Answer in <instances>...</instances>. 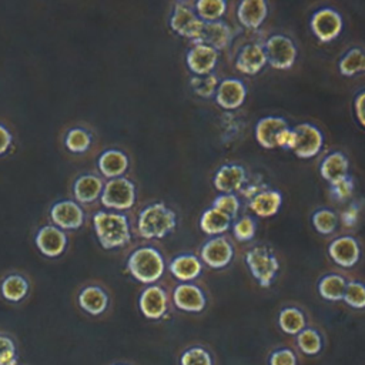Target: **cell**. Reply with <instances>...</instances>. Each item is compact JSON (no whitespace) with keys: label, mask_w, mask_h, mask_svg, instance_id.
<instances>
[{"label":"cell","mask_w":365,"mask_h":365,"mask_svg":"<svg viewBox=\"0 0 365 365\" xmlns=\"http://www.w3.org/2000/svg\"><path fill=\"white\" fill-rule=\"evenodd\" d=\"M120 365H123V364H120Z\"/></svg>","instance_id":"cell-49"},{"label":"cell","mask_w":365,"mask_h":365,"mask_svg":"<svg viewBox=\"0 0 365 365\" xmlns=\"http://www.w3.org/2000/svg\"><path fill=\"white\" fill-rule=\"evenodd\" d=\"M29 291H30L29 279L19 272H11L0 281V294L4 299L10 302L23 301L27 297Z\"/></svg>","instance_id":"cell-29"},{"label":"cell","mask_w":365,"mask_h":365,"mask_svg":"<svg viewBox=\"0 0 365 365\" xmlns=\"http://www.w3.org/2000/svg\"><path fill=\"white\" fill-rule=\"evenodd\" d=\"M364 98H365L364 91H359L358 96L355 97V101H354L355 115H356V118H358V121H359L361 125L365 124V120H364Z\"/></svg>","instance_id":"cell-47"},{"label":"cell","mask_w":365,"mask_h":365,"mask_svg":"<svg viewBox=\"0 0 365 365\" xmlns=\"http://www.w3.org/2000/svg\"><path fill=\"white\" fill-rule=\"evenodd\" d=\"M50 217L60 230H77L84 222V211L73 200H61L51 205Z\"/></svg>","instance_id":"cell-12"},{"label":"cell","mask_w":365,"mask_h":365,"mask_svg":"<svg viewBox=\"0 0 365 365\" xmlns=\"http://www.w3.org/2000/svg\"><path fill=\"white\" fill-rule=\"evenodd\" d=\"M187 66L195 76L212 73L218 61V51L207 44L197 43L187 53Z\"/></svg>","instance_id":"cell-17"},{"label":"cell","mask_w":365,"mask_h":365,"mask_svg":"<svg viewBox=\"0 0 365 365\" xmlns=\"http://www.w3.org/2000/svg\"><path fill=\"white\" fill-rule=\"evenodd\" d=\"M177 225L175 212L164 202H154L141 210L137 220L138 235L147 240L163 238L174 231Z\"/></svg>","instance_id":"cell-2"},{"label":"cell","mask_w":365,"mask_h":365,"mask_svg":"<svg viewBox=\"0 0 365 365\" xmlns=\"http://www.w3.org/2000/svg\"><path fill=\"white\" fill-rule=\"evenodd\" d=\"M93 225L98 242L106 250L128 244L131 240L130 222L124 214L115 211H97L93 215Z\"/></svg>","instance_id":"cell-1"},{"label":"cell","mask_w":365,"mask_h":365,"mask_svg":"<svg viewBox=\"0 0 365 365\" xmlns=\"http://www.w3.org/2000/svg\"><path fill=\"white\" fill-rule=\"evenodd\" d=\"M11 144V133L6 125L0 123V154L6 153Z\"/></svg>","instance_id":"cell-48"},{"label":"cell","mask_w":365,"mask_h":365,"mask_svg":"<svg viewBox=\"0 0 365 365\" xmlns=\"http://www.w3.org/2000/svg\"><path fill=\"white\" fill-rule=\"evenodd\" d=\"M103 180L96 174H83L80 175L73 185V194L77 202L90 204L100 198L103 191Z\"/></svg>","instance_id":"cell-27"},{"label":"cell","mask_w":365,"mask_h":365,"mask_svg":"<svg viewBox=\"0 0 365 365\" xmlns=\"http://www.w3.org/2000/svg\"><path fill=\"white\" fill-rule=\"evenodd\" d=\"M231 40H232V30L225 21H222V20L204 21L201 36L198 37V40L194 44H197V43L207 44V46L212 47L214 50L220 51V50L227 48L230 46Z\"/></svg>","instance_id":"cell-21"},{"label":"cell","mask_w":365,"mask_h":365,"mask_svg":"<svg viewBox=\"0 0 365 365\" xmlns=\"http://www.w3.org/2000/svg\"><path fill=\"white\" fill-rule=\"evenodd\" d=\"M309 26L321 43H329L341 34L344 21L336 10L331 7H322L311 16Z\"/></svg>","instance_id":"cell-10"},{"label":"cell","mask_w":365,"mask_h":365,"mask_svg":"<svg viewBox=\"0 0 365 365\" xmlns=\"http://www.w3.org/2000/svg\"><path fill=\"white\" fill-rule=\"evenodd\" d=\"M64 144L71 153H86L91 145V134L81 127L70 128L66 134Z\"/></svg>","instance_id":"cell-36"},{"label":"cell","mask_w":365,"mask_h":365,"mask_svg":"<svg viewBox=\"0 0 365 365\" xmlns=\"http://www.w3.org/2000/svg\"><path fill=\"white\" fill-rule=\"evenodd\" d=\"M174 305L185 312H201L207 305V297L204 291L191 282H181L173 291Z\"/></svg>","instance_id":"cell-14"},{"label":"cell","mask_w":365,"mask_h":365,"mask_svg":"<svg viewBox=\"0 0 365 365\" xmlns=\"http://www.w3.org/2000/svg\"><path fill=\"white\" fill-rule=\"evenodd\" d=\"M170 26L178 36L190 38L192 43H195L201 36L204 21L197 16L188 3L178 1L174 4L170 17Z\"/></svg>","instance_id":"cell-9"},{"label":"cell","mask_w":365,"mask_h":365,"mask_svg":"<svg viewBox=\"0 0 365 365\" xmlns=\"http://www.w3.org/2000/svg\"><path fill=\"white\" fill-rule=\"evenodd\" d=\"M247 87L238 78H225L218 83L215 90V101L225 110H235L245 101Z\"/></svg>","instance_id":"cell-18"},{"label":"cell","mask_w":365,"mask_h":365,"mask_svg":"<svg viewBox=\"0 0 365 365\" xmlns=\"http://www.w3.org/2000/svg\"><path fill=\"white\" fill-rule=\"evenodd\" d=\"M348 170H349L348 157L341 151L329 153L328 155L324 157V160L319 164V174L329 184L339 178L346 177Z\"/></svg>","instance_id":"cell-28"},{"label":"cell","mask_w":365,"mask_h":365,"mask_svg":"<svg viewBox=\"0 0 365 365\" xmlns=\"http://www.w3.org/2000/svg\"><path fill=\"white\" fill-rule=\"evenodd\" d=\"M245 264L259 287L268 288L277 277L279 262L274 251L267 245H255L245 254Z\"/></svg>","instance_id":"cell-4"},{"label":"cell","mask_w":365,"mask_h":365,"mask_svg":"<svg viewBox=\"0 0 365 365\" xmlns=\"http://www.w3.org/2000/svg\"><path fill=\"white\" fill-rule=\"evenodd\" d=\"M267 63L277 70H288L297 60V46L288 36L272 34L264 43Z\"/></svg>","instance_id":"cell-8"},{"label":"cell","mask_w":365,"mask_h":365,"mask_svg":"<svg viewBox=\"0 0 365 365\" xmlns=\"http://www.w3.org/2000/svg\"><path fill=\"white\" fill-rule=\"evenodd\" d=\"M268 14V4L264 0H244L237 7L238 21L250 29H258Z\"/></svg>","instance_id":"cell-22"},{"label":"cell","mask_w":365,"mask_h":365,"mask_svg":"<svg viewBox=\"0 0 365 365\" xmlns=\"http://www.w3.org/2000/svg\"><path fill=\"white\" fill-rule=\"evenodd\" d=\"M192 9L202 21H217L224 16L227 3L224 0H200L194 3Z\"/></svg>","instance_id":"cell-34"},{"label":"cell","mask_w":365,"mask_h":365,"mask_svg":"<svg viewBox=\"0 0 365 365\" xmlns=\"http://www.w3.org/2000/svg\"><path fill=\"white\" fill-rule=\"evenodd\" d=\"M346 282L348 281L339 274H327L318 282V292L327 301H341Z\"/></svg>","instance_id":"cell-31"},{"label":"cell","mask_w":365,"mask_h":365,"mask_svg":"<svg viewBox=\"0 0 365 365\" xmlns=\"http://www.w3.org/2000/svg\"><path fill=\"white\" fill-rule=\"evenodd\" d=\"M234 257V248L225 237H214L205 241L200 250V259L210 268L220 269L227 267Z\"/></svg>","instance_id":"cell-11"},{"label":"cell","mask_w":365,"mask_h":365,"mask_svg":"<svg viewBox=\"0 0 365 365\" xmlns=\"http://www.w3.org/2000/svg\"><path fill=\"white\" fill-rule=\"evenodd\" d=\"M16 342L10 335L0 334V365H17Z\"/></svg>","instance_id":"cell-42"},{"label":"cell","mask_w":365,"mask_h":365,"mask_svg":"<svg viewBox=\"0 0 365 365\" xmlns=\"http://www.w3.org/2000/svg\"><path fill=\"white\" fill-rule=\"evenodd\" d=\"M359 217V208L356 204H349L342 212H341V221L345 227L351 228L356 224Z\"/></svg>","instance_id":"cell-46"},{"label":"cell","mask_w":365,"mask_h":365,"mask_svg":"<svg viewBox=\"0 0 365 365\" xmlns=\"http://www.w3.org/2000/svg\"><path fill=\"white\" fill-rule=\"evenodd\" d=\"M291 135V128L285 118L278 115H267L255 124V138L264 148H287Z\"/></svg>","instance_id":"cell-5"},{"label":"cell","mask_w":365,"mask_h":365,"mask_svg":"<svg viewBox=\"0 0 365 365\" xmlns=\"http://www.w3.org/2000/svg\"><path fill=\"white\" fill-rule=\"evenodd\" d=\"M97 167L100 173L107 178L121 177L128 168V157L125 153L117 148H108L98 157Z\"/></svg>","instance_id":"cell-24"},{"label":"cell","mask_w":365,"mask_h":365,"mask_svg":"<svg viewBox=\"0 0 365 365\" xmlns=\"http://www.w3.org/2000/svg\"><path fill=\"white\" fill-rule=\"evenodd\" d=\"M232 234L240 241H250L255 235V221L250 215L238 218L232 224Z\"/></svg>","instance_id":"cell-43"},{"label":"cell","mask_w":365,"mask_h":365,"mask_svg":"<svg viewBox=\"0 0 365 365\" xmlns=\"http://www.w3.org/2000/svg\"><path fill=\"white\" fill-rule=\"evenodd\" d=\"M100 200L108 210H130L135 202V185L125 177L111 178L104 184Z\"/></svg>","instance_id":"cell-7"},{"label":"cell","mask_w":365,"mask_h":365,"mask_svg":"<svg viewBox=\"0 0 365 365\" xmlns=\"http://www.w3.org/2000/svg\"><path fill=\"white\" fill-rule=\"evenodd\" d=\"M269 365H297V355L289 348L275 349L268 359Z\"/></svg>","instance_id":"cell-45"},{"label":"cell","mask_w":365,"mask_h":365,"mask_svg":"<svg viewBox=\"0 0 365 365\" xmlns=\"http://www.w3.org/2000/svg\"><path fill=\"white\" fill-rule=\"evenodd\" d=\"M212 207L232 220L240 211V198L235 194H220L212 200Z\"/></svg>","instance_id":"cell-41"},{"label":"cell","mask_w":365,"mask_h":365,"mask_svg":"<svg viewBox=\"0 0 365 365\" xmlns=\"http://www.w3.org/2000/svg\"><path fill=\"white\" fill-rule=\"evenodd\" d=\"M201 271L202 262L194 254H180L170 262V272L181 282H190L198 278Z\"/></svg>","instance_id":"cell-25"},{"label":"cell","mask_w":365,"mask_h":365,"mask_svg":"<svg viewBox=\"0 0 365 365\" xmlns=\"http://www.w3.org/2000/svg\"><path fill=\"white\" fill-rule=\"evenodd\" d=\"M180 365H214L211 354L202 346H191L180 356Z\"/></svg>","instance_id":"cell-40"},{"label":"cell","mask_w":365,"mask_h":365,"mask_svg":"<svg viewBox=\"0 0 365 365\" xmlns=\"http://www.w3.org/2000/svg\"><path fill=\"white\" fill-rule=\"evenodd\" d=\"M138 307L145 318L160 319L167 314L168 295L163 287L148 285L140 294Z\"/></svg>","instance_id":"cell-13"},{"label":"cell","mask_w":365,"mask_h":365,"mask_svg":"<svg viewBox=\"0 0 365 365\" xmlns=\"http://www.w3.org/2000/svg\"><path fill=\"white\" fill-rule=\"evenodd\" d=\"M231 227V218L220 210L211 207L205 210L200 218V228L208 235L218 237Z\"/></svg>","instance_id":"cell-30"},{"label":"cell","mask_w":365,"mask_h":365,"mask_svg":"<svg viewBox=\"0 0 365 365\" xmlns=\"http://www.w3.org/2000/svg\"><path fill=\"white\" fill-rule=\"evenodd\" d=\"M78 305L90 315H100L108 307V295L98 285H86L77 297Z\"/></svg>","instance_id":"cell-26"},{"label":"cell","mask_w":365,"mask_h":365,"mask_svg":"<svg viewBox=\"0 0 365 365\" xmlns=\"http://www.w3.org/2000/svg\"><path fill=\"white\" fill-rule=\"evenodd\" d=\"M278 325L288 335H297L307 325L305 314L297 307L282 308L278 314Z\"/></svg>","instance_id":"cell-32"},{"label":"cell","mask_w":365,"mask_h":365,"mask_svg":"<svg viewBox=\"0 0 365 365\" xmlns=\"http://www.w3.org/2000/svg\"><path fill=\"white\" fill-rule=\"evenodd\" d=\"M267 64L264 47L259 43H248L242 46L235 57V68L247 76L259 73Z\"/></svg>","instance_id":"cell-19"},{"label":"cell","mask_w":365,"mask_h":365,"mask_svg":"<svg viewBox=\"0 0 365 365\" xmlns=\"http://www.w3.org/2000/svg\"><path fill=\"white\" fill-rule=\"evenodd\" d=\"M127 269L134 279L151 285L157 282L165 269L161 252L154 247H140L134 250L127 259Z\"/></svg>","instance_id":"cell-3"},{"label":"cell","mask_w":365,"mask_h":365,"mask_svg":"<svg viewBox=\"0 0 365 365\" xmlns=\"http://www.w3.org/2000/svg\"><path fill=\"white\" fill-rule=\"evenodd\" d=\"M282 204V195L278 190H261L254 197L250 198L248 207L250 210L262 218L272 217L278 212Z\"/></svg>","instance_id":"cell-23"},{"label":"cell","mask_w":365,"mask_h":365,"mask_svg":"<svg viewBox=\"0 0 365 365\" xmlns=\"http://www.w3.org/2000/svg\"><path fill=\"white\" fill-rule=\"evenodd\" d=\"M245 181H247L245 168L238 164L221 165L212 178L214 187L224 194H232L235 191H240L244 187Z\"/></svg>","instance_id":"cell-20"},{"label":"cell","mask_w":365,"mask_h":365,"mask_svg":"<svg viewBox=\"0 0 365 365\" xmlns=\"http://www.w3.org/2000/svg\"><path fill=\"white\" fill-rule=\"evenodd\" d=\"M312 225L322 235L332 234L338 225L336 214L329 208H319L312 214Z\"/></svg>","instance_id":"cell-37"},{"label":"cell","mask_w":365,"mask_h":365,"mask_svg":"<svg viewBox=\"0 0 365 365\" xmlns=\"http://www.w3.org/2000/svg\"><path fill=\"white\" fill-rule=\"evenodd\" d=\"M297 344L298 348L305 355H317L322 349V336L321 334L314 328H304L301 332L297 334Z\"/></svg>","instance_id":"cell-35"},{"label":"cell","mask_w":365,"mask_h":365,"mask_svg":"<svg viewBox=\"0 0 365 365\" xmlns=\"http://www.w3.org/2000/svg\"><path fill=\"white\" fill-rule=\"evenodd\" d=\"M36 245L43 255L56 258L64 252L67 235L56 225H44L36 234Z\"/></svg>","instance_id":"cell-16"},{"label":"cell","mask_w":365,"mask_h":365,"mask_svg":"<svg viewBox=\"0 0 365 365\" xmlns=\"http://www.w3.org/2000/svg\"><path fill=\"white\" fill-rule=\"evenodd\" d=\"M324 144L322 131L309 123H301L291 128V135L288 141L289 150L299 158L315 157Z\"/></svg>","instance_id":"cell-6"},{"label":"cell","mask_w":365,"mask_h":365,"mask_svg":"<svg viewBox=\"0 0 365 365\" xmlns=\"http://www.w3.org/2000/svg\"><path fill=\"white\" fill-rule=\"evenodd\" d=\"M331 192L334 198L338 201L348 200L354 192V180L349 175H346L344 178H339L331 182Z\"/></svg>","instance_id":"cell-44"},{"label":"cell","mask_w":365,"mask_h":365,"mask_svg":"<svg viewBox=\"0 0 365 365\" xmlns=\"http://www.w3.org/2000/svg\"><path fill=\"white\" fill-rule=\"evenodd\" d=\"M218 83H220L218 76H215L214 73H210L205 76H194L190 81V86L192 87L197 96L208 98L215 93Z\"/></svg>","instance_id":"cell-38"},{"label":"cell","mask_w":365,"mask_h":365,"mask_svg":"<svg viewBox=\"0 0 365 365\" xmlns=\"http://www.w3.org/2000/svg\"><path fill=\"white\" fill-rule=\"evenodd\" d=\"M342 299L351 308L362 309L365 307V289H364L362 282L361 281L346 282Z\"/></svg>","instance_id":"cell-39"},{"label":"cell","mask_w":365,"mask_h":365,"mask_svg":"<svg viewBox=\"0 0 365 365\" xmlns=\"http://www.w3.org/2000/svg\"><path fill=\"white\" fill-rule=\"evenodd\" d=\"M338 68H339V73L345 77H352V76L364 71L365 54H364L362 48H359V47L349 48L339 60Z\"/></svg>","instance_id":"cell-33"},{"label":"cell","mask_w":365,"mask_h":365,"mask_svg":"<svg viewBox=\"0 0 365 365\" xmlns=\"http://www.w3.org/2000/svg\"><path fill=\"white\" fill-rule=\"evenodd\" d=\"M328 254L336 265L342 268H351L358 262L361 255V248L358 241L354 237L342 235L335 238L328 245Z\"/></svg>","instance_id":"cell-15"}]
</instances>
